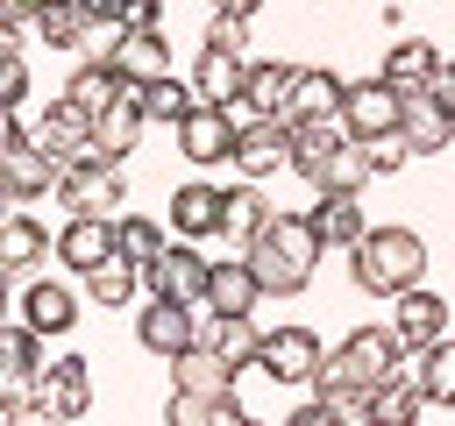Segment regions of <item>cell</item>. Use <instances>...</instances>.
Listing matches in <instances>:
<instances>
[{"instance_id":"obj_23","label":"cell","mask_w":455,"mask_h":426,"mask_svg":"<svg viewBox=\"0 0 455 426\" xmlns=\"http://www.w3.org/2000/svg\"><path fill=\"white\" fill-rule=\"evenodd\" d=\"M171 234H185V241L220 234V185H206V178L178 185V192H171Z\"/></svg>"},{"instance_id":"obj_53","label":"cell","mask_w":455,"mask_h":426,"mask_svg":"<svg viewBox=\"0 0 455 426\" xmlns=\"http://www.w3.org/2000/svg\"><path fill=\"white\" fill-rule=\"evenodd\" d=\"M213 7H235V14H256L263 0H213Z\"/></svg>"},{"instance_id":"obj_27","label":"cell","mask_w":455,"mask_h":426,"mask_svg":"<svg viewBox=\"0 0 455 426\" xmlns=\"http://www.w3.org/2000/svg\"><path fill=\"white\" fill-rule=\"evenodd\" d=\"M235 376H242V369H228L213 348H178V355H171V390L220 398V390H235Z\"/></svg>"},{"instance_id":"obj_16","label":"cell","mask_w":455,"mask_h":426,"mask_svg":"<svg viewBox=\"0 0 455 426\" xmlns=\"http://www.w3.org/2000/svg\"><path fill=\"white\" fill-rule=\"evenodd\" d=\"M107 256H114V220H100V213H71L64 234H57V263H64L71 277H85V270H100Z\"/></svg>"},{"instance_id":"obj_8","label":"cell","mask_w":455,"mask_h":426,"mask_svg":"<svg viewBox=\"0 0 455 426\" xmlns=\"http://www.w3.org/2000/svg\"><path fill=\"white\" fill-rule=\"evenodd\" d=\"M448 327H455V305H448V298H434L427 284H405V291L391 298V334H398L412 355H419V348H434Z\"/></svg>"},{"instance_id":"obj_36","label":"cell","mask_w":455,"mask_h":426,"mask_svg":"<svg viewBox=\"0 0 455 426\" xmlns=\"http://www.w3.org/2000/svg\"><path fill=\"white\" fill-rule=\"evenodd\" d=\"M28 28H36L43 50H78L85 14H78V0H43V7H28Z\"/></svg>"},{"instance_id":"obj_30","label":"cell","mask_w":455,"mask_h":426,"mask_svg":"<svg viewBox=\"0 0 455 426\" xmlns=\"http://www.w3.org/2000/svg\"><path fill=\"white\" fill-rule=\"evenodd\" d=\"M291 78H299V64H256V57H249L242 99H249L256 114H284V121H291Z\"/></svg>"},{"instance_id":"obj_21","label":"cell","mask_w":455,"mask_h":426,"mask_svg":"<svg viewBox=\"0 0 455 426\" xmlns=\"http://www.w3.org/2000/svg\"><path fill=\"white\" fill-rule=\"evenodd\" d=\"M114 71H121L128 85H156V78H171V43H164V28H128L121 50H114Z\"/></svg>"},{"instance_id":"obj_22","label":"cell","mask_w":455,"mask_h":426,"mask_svg":"<svg viewBox=\"0 0 455 426\" xmlns=\"http://www.w3.org/2000/svg\"><path fill=\"white\" fill-rule=\"evenodd\" d=\"M341 71H327V64H299V78H291V121H341Z\"/></svg>"},{"instance_id":"obj_49","label":"cell","mask_w":455,"mask_h":426,"mask_svg":"<svg viewBox=\"0 0 455 426\" xmlns=\"http://www.w3.org/2000/svg\"><path fill=\"white\" fill-rule=\"evenodd\" d=\"M14 50H21V14L0 7V57H14Z\"/></svg>"},{"instance_id":"obj_40","label":"cell","mask_w":455,"mask_h":426,"mask_svg":"<svg viewBox=\"0 0 455 426\" xmlns=\"http://www.w3.org/2000/svg\"><path fill=\"white\" fill-rule=\"evenodd\" d=\"M28 398H36V369L14 362V355H0V419H14Z\"/></svg>"},{"instance_id":"obj_25","label":"cell","mask_w":455,"mask_h":426,"mask_svg":"<svg viewBox=\"0 0 455 426\" xmlns=\"http://www.w3.org/2000/svg\"><path fill=\"white\" fill-rule=\"evenodd\" d=\"M242 78H249V57H235V50H213V43H199V57H192V92H199V99L228 106V99L242 92Z\"/></svg>"},{"instance_id":"obj_12","label":"cell","mask_w":455,"mask_h":426,"mask_svg":"<svg viewBox=\"0 0 455 426\" xmlns=\"http://www.w3.org/2000/svg\"><path fill=\"white\" fill-rule=\"evenodd\" d=\"M142 85H121L114 92V106L107 114H92V156H107V163H121L135 142H142Z\"/></svg>"},{"instance_id":"obj_33","label":"cell","mask_w":455,"mask_h":426,"mask_svg":"<svg viewBox=\"0 0 455 426\" xmlns=\"http://www.w3.org/2000/svg\"><path fill=\"white\" fill-rule=\"evenodd\" d=\"M135 291H142V263H128V256H107L100 270H85V298L107 305V312L135 305Z\"/></svg>"},{"instance_id":"obj_1","label":"cell","mask_w":455,"mask_h":426,"mask_svg":"<svg viewBox=\"0 0 455 426\" xmlns=\"http://www.w3.org/2000/svg\"><path fill=\"white\" fill-rule=\"evenodd\" d=\"M242 256H249V270H256L263 298H299V291L313 284V263H320L327 248H320V234H313V220H306V213H270Z\"/></svg>"},{"instance_id":"obj_46","label":"cell","mask_w":455,"mask_h":426,"mask_svg":"<svg viewBox=\"0 0 455 426\" xmlns=\"http://www.w3.org/2000/svg\"><path fill=\"white\" fill-rule=\"evenodd\" d=\"M427 92H434V99L455 114V57H441V64H434V85H427Z\"/></svg>"},{"instance_id":"obj_17","label":"cell","mask_w":455,"mask_h":426,"mask_svg":"<svg viewBox=\"0 0 455 426\" xmlns=\"http://www.w3.org/2000/svg\"><path fill=\"white\" fill-rule=\"evenodd\" d=\"M135 341L149 348V355H178V348H192V305H178V298H149L142 312H135Z\"/></svg>"},{"instance_id":"obj_38","label":"cell","mask_w":455,"mask_h":426,"mask_svg":"<svg viewBox=\"0 0 455 426\" xmlns=\"http://www.w3.org/2000/svg\"><path fill=\"white\" fill-rule=\"evenodd\" d=\"M192 99H199L192 78H156V85H142V114H149V121H171V128L192 114Z\"/></svg>"},{"instance_id":"obj_44","label":"cell","mask_w":455,"mask_h":426,"mask_svg":"<svg viewBox=\"0 0 455 426\" xmlns=\"http://www.w3.org/2000/svg\"><path fill=\"white\" fill-rule=\"evenodd\" d=\"M21 92H28V64L14 50V57H0V106H21Z\"/></svg>"},{"instance_id":"obj_43","label":"cell","mask_w":455,"mask_h":426,"mask_svg":"<svg viewBox=\"0 0 455 426\" xmlns=\"http://www.w3.org/2000/svg\"><path fill=\"white\" fill-rule=\"evenodd\" d=\"M164 419H171V426H213V398H199V390H171Z\"/></svg>"},{"instance_id":"obj_48","label":"cell","mask_w":455,"mask_h":426,"mask_svg":"<svg viewBox=\"0 0 455 426\" xmlns=\"http://www.w3.org/2000/svg\"><path fill=\"white\" fill-rule=\"evenodd\" d=\"M14 142H28V135H21V114H14V106H0V156H7Z\"/></svg>"},{"instance_id":"obj_4","label":"cell","mask_w":455,"mask_h":426,"mask_svg":"<svg viewBox=\"0 0 455 426\" xmlns=\"http://www.w3.org/2000/svg\"><path fill=\"white\" fill-rule=\"evenodd\" d=\"M57 192H64V206H71V213H100V220H121L128 178H121V163H107V156H78V163H64Z\"/></svg>"},{"instance_id":"obj_41","label":"cell","mask_w":455,"mask_h":426,"mask_svg":"<svg viewBox=\"0 0 455 426\" xmlns=\"http://www.w3.org/2000/svg\"><path fill=\"white\" fill-rule=\"evenodd\" d=\"M206 43H213V50H235V57H249V14H235V7H213V21H206Z\"/></svg>"},{"instance_id":"obj_54","label":"cell","mask_w":455,"mask_h":426,"mask_svg":"<svg viewBox=\"0 0 455 426\" xmlns=\"http://www.w3.org/2000/svg\"><path fill=\"white\" fill-rule=\"evenodd\" d=\"M14 312V291H7V270H0V320Z\"/></svg>"},{"instance_id":"obj_37","label":"cell","mask_w":455,"mask_h":426,"mask_svg":"<svg viewBox=\"0 0 455 426\" xmlns=\"http://www.w3.org/2000/svg\"><path fill=\"white\" fill-rule=\"evenodd\" d=\"M164 241H171V234H164V220H149V213H121V220H114V256H128V263H149Z\"/></svg>"},{"instance_id":"obj_6","label":"cell","mask_w":455,"mask_h":426,"mask_svg":"<svg viewBox=\"0 0 455 426\" xmlns=\"http://www.w3.org/2000/svg\"><path fill=\"white\" fill-rule=\"evenodd\" d=\"M92 412V362L57 355L36 369V419H85Z\"/></svg>"},{"instance_id":"obj_51","label":"cell","mask_w":455,"mask_h":426,"mask_svg":"<svg viewBox=\"0 0 455 426\" xmlns=\"http://www.w3.org/2000/svg\"><path fill=\"white\" fill-rule=\"evenodd\" d=\"M121 0H78V14H114Z\"/></svg>"},{"instance_id":"obj_31","label":"cell","mask_w":455,"mask_h":426,"mask_svg":"<svg viewBox=\"0 0 455 426\" xmlns=\"http://www.w3.org/2000/svg\"><path fill=\"white\" fill-rule=\"evenodd\" d=\"M341 135H348L341 121H291V156H284V163L313 185V178H320V163L334 156V142H341Z\"/></svg>"},{"instance_id":"obj_24","label":"cell","mask_w":455,"mask_h":426,"mask_svg":"<svg viewBox=\"0 0 455 426\" xmlns=\"http://www.w3.org/2000/svg\"><path fill=\"white\" fill-rule=\"evenodd\" d=\"M256 298H263V284H256L249 256H213V270H206V305H213V312H256Z\"/></svg>"},{"instance_id":"obj_35","label":"cell","mask_w":455,"mask_h":426,"mask_svg":"<svg viewBox=\"0 0 455 426\" xmlns=\"http://www.w3.org/2000/svg\"><path fill=\"white\" fill-rule=\"evenodd\" d=\"M121 85H128V78H121L114 64H92V57H78V71H71V85H64V99H71V106H85V114H107Z\"/></svg>"},{"instance_id":"obj_2","label":"cell","mask_w":455,"mask_h":426,"mask_svg":"<svg viewBox=\"0 0 455 426\" xmlns=\"http://www.w3.org/2000/svg\"><path fill=\"white\" fill-rule=\"evenodd\" d=\"M348 270L370 298H398L405 284H427V241L412 227H363V241L348 248Z\"/></svg>"},{"instance_id":"obj_19","label":"cell","mask_w":455,"mask_h":426,"mask_svg":"<svg viewBox=\"0 0 455 426\" xmlns=\"http://www.w3.org/2000/svg\"><path fill=\"white\" fill-rule=\"evenodd\" d=\"M434 64H441V50H434L427 36H398V43L384 50V71H377V78L405 99V92H427V85H434Z\"/></svg>"},{"instance_id":"obj_26","label":"cell","mask_w":455,"mask_h":426,"mask_svg":"<svg viewBox=\"0 0 455 426\" xmlns=\"http://www.w3.org/2000/svg\"><path fill=\"white\" fill-rule=\"evenodd\" d=\"M263 220H270V199L256 192V178H242V185H220V234H228L235 248H249Z\"/></svg>"},{"instance_id":"obj_14","label":"cell","mask_w":455,"mask_h":426,"mask_svg":"<svg viewBox=\"0 0 455 426\" xmlns=\"http://www.w3.org/2000/svg\"><path fill=\"white\" fill-rule=\"evenodd\" d=\"M43 156H57V163H78V156H92V114L85 106H71V99H57L43 121H36V135H28Z\"/></svg>"},{"instance_id":"obj_10","label":"cell","mask_w":455,"mask_h":426,"mask_svg":"<svg viewBox=\"0 0 455 426\" xmlns=\"http://www.w3.org/2000/svg\"><path fill=\"white\" fill-rule=\"evenodd\" d=\"M171 135H178L185 163H199V170H206V163H228V156H235V128H228V114H220L213 99H192V114H185V121H178Z\"/></svg>"},{"instance_id":"obj_42","label":"cell","mask_w":455,"mask_h":426,"mask_svg":"<svg viewBox=\"0 0 455 426\" xmlns=\"http://www.w3.org/2000/svg\"><path fill=\"white\" fill-rule=\"evenodd\" d=\"M363 149H370V170H377V178H391V170H405V156H412L398 128H391V135H370Z\"/></svg>"},{"instance_id":"obj_7","label":"cell","mask_w":455,"mask_h":426,"mask_svg":"<svg viewBox=\"0 0 455 426\" xmlns=\"http://www.w3.org/2000/svg\"><path fill=\"white\" fill-rule=\"evenodd\" d=\"M320 355H327V348H320L313 327H270L263 348H256V369H263L270 383H313Z\"/></svg>"},{"instance_id":"obj_9","label":"cell","mask_w":455,"mask_h":426,"mask_svg":"<svg viewBox=\"0 0 455 426\" xmlns=\"http://www.w3.org/2000/svg\"><path fill=\"white\" fill-rule=\"evenodd\" d=\"M284 156H291V121L284 114H263V121H249V128H235V170L242 178H277L284 170Z\"/></svg>"},{"instance_id":"obj_3","label":"cell","mask_w":455,"mask_h":426,"mask_svg":"<svg viewBox=\"0 0 455 426\" xmlns=\"http://www.w3.org/2000/svg\"><path fill=\"white\" fill-rule=\"evenodd\" d=\"M206 270H213V256H199V241H164L149 263H142V284H149V298H178V305H199L206 298Z\"/></svg>"},{"instance_id":"obj_32","label":"cell","mask_w":455,"mask_h":426,"mask_svg":"<svg viewBox=\"0 0 455 426\" xmlns=\"http://www.w3.org/2000/svg\"><path fill=\"white\" fill-rule=\"evenodd\" d=\"M377 170H370V149H363V135H341L334 142V156L320 163V178H313V192H363Z\"/></svg>"},{"instance_id":"obj_47","label":"cell","mask_w":455,"mask_h":426,"mask_svg":"<svg viewBox=\"0 0 455 426\" xmlns=\"http://www.w3.org/2000/svg\"><path fill=\"white\" fill-rule=\"evenodd\" d=\"M291 426H341V419H334V412H327V405H320V398H306V405H299V412H291Z\"/></svg>"},{"instance_id":"obj_29","label":"cell","mask_w":455,"mask_h":426,"mask_svg":"<svg viewBox=\"0 0 455 426\" xmlns=\"http://www.w3.org/2000/svg\"><path fill=\"white\" fill-rule=\"evenodd\" d=\"M43 256H50V227L28 220V213H7L0 220V270L14 277V270H36Z\"/></svg>"},{"instance_id":"obj_45","label":"cell","mask_w":455,"mask_h":426,"mask_svg":"<svg viewBox=\"0 0 455 426\" xmlns=\"http://www.w3.org/2000/svg\"><path fill=\"white\" fill-rule=\"evenodd\" d=\"M121 28H164V0H121Z\"/></svg>"},{"instance_id":"obj_5","label":"cell","mask_w":455,"mask_h":426,"mask_svg":"<svg viewBox=\"0 0 455 426\" xmlns=\"http://www.w3.org/2000/svg\"><path fill=\"white\" fill-rule=\"evenodd\" d=\"M405 355H412V348L391 334V320H384V327H355V334H341V348H334V362L348 369L355 390H370V383H384L391 369H405Z\"/></svg>"},{"instance_id":"obj_13","label":"cell","mask_w":455,"mask_h":426,"mask_svg":"<svg viewBox=\"0 0 455 426\" xmlns=\"http://www.w3.org/2000/svg\"><path fill=\"white\" fill-rule=\"evenodd\" d=\"M398 135H405L412 156H441V149L455 142V114H448L434 92H405V99H398Z\"/></svg>"},{"instance_id":"obj_11","label":"cell","mask_w":455,"mask_h":426,"mask_svg":"<svg viewBox=\"0 0 455 426\" xmlns=\"http://www.w3.org/2000/svg\"><path fill=\"white\" fill-rule=\"evenodd\" d=\"M341 128L348 135H391L398 128V92L384 85V78H355V85H341Z\"/></svg>"},{"instance_id":"obj_15","label":"cell","mask_w":455,"mask_h":426,"mask_svg":"<svg viewBox=\"0 0 455 426\" xmlns=\"http://www.w3.org/2000/svg\"><path fill=\"white\" fill-rule=\"evenodd\" d=\"M306 220H313V234H320L327 256H334V248L348 256V248L363 241V227H370V220H363V192H320Z\"/></svg>"},{"instance_id":"obj_39","label":"cell","mask_w":455,"mask_h":426,"mask_svg":"<svg viewBox=\"0 0 455 426\" xmlns=\"http://www.w3.org/2000/svg\"><path fill=\"white\" fill-rule=\"evenodd\" d=\"M121 14H85V28H78V57H92V64H114V50H121Z\"/></svg>"},{"instance_id":"obj_34","label":"cell","mask_w":455,"mask_h":426,"mask_svg":"<svg viewBox=\"0 0 455 426\" xmlns=\"http://www.w3.org/2000/svg\"><path fill=\"white\" fill-rule=\"evenodd\" d=\"M412 376H419V398H427V405H448V412H455V341H448V334L412 355Z\"/></svg>"},{"instance_id":"obj_18","label":"cell","mask_w":455,"mask_h":426,"mask_svg":"<svg viewBox=\"0 0 455 426\" xmlns=\"http://www.w3.org/2000/svg\"><path fill=\"white\" fill-rule=\"evenodd\" d=\"M363 412H370V426H412V419L427 412V398H419V376H412V355H405V369H391L384 383H370Z\"/></svg>"},{"instance_id":"obj_28","label":"cell","mask_w":455,"mask_h":426,"mask_svg":"<svg viewBox=\"0 0 455 426\" xmlns=\"http://www.w3.org/2000/svg\"><path fill=\"white\" fill-rule=\"evenodd\" d=\"M0 178L21 192V199H43V192H57V178H64V163L57 156H43L36 142H14L7 156H0Z\"/></svg>"},{"instance_id":"obj_20","label":"cell","mask_w":455,"mask_h":426,"mask_svg":"<svg viewBox=\"0 0 455 426\" xmlns=\"http://www.w3.org/2000/svg\"><path fill=\"white\" fill-rule=\"evenodd\" d=\"M21 320L50 341V334H71L78 327V291L71 284H57V277H36L28 291H21Z\"/></svg>"},{"instance_id":"obj_50","label":"cell","mask_w":455,"mask_h":426,"mask_svg":"<svg viewBox=\"0 0 455 426\" xmlns=\"http://www.w3.org/2000/svg\"><path fill=\"white\" fill-rule=\"evenodd\" d=\"M14 199H21V192H14V185H7V178H0V220H7V213H14Z\"/></svg>"},{"instance_id":"obj_52","label":"cell","mask_w":455,"mask_h":426,"mask_svg":"<svg viewBox=\"0 0 455 426\" xmlns=\"http://www.w3.org/2000/svg\"><path fill=\"white\" fill-rule=\"evenodd\" d=\"M0 7H7V14H21V21H28V7H43V0H0Z\"/></svg>"}]
</instances>
